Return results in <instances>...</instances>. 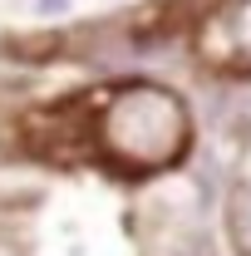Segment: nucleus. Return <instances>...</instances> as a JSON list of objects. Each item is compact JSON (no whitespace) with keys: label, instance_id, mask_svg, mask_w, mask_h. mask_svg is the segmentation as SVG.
I'll return each instance as SVG.
<instances>
[{"label":"nucleus","instance_id":"1","mask_svg":"<svg viewBox=\"0 0 251 256\" xmlns=\"http://www.w3.org/2000/svg\"><path fill=\"white\" fill-rule=\"evenodd\" d=\"M188 104L162 84H118L94 114V148L118 172H162L188 153Z\"/></svg>","mask_w":251,"mask_h":256},{"label":"nucleus","instance_id":"2","mask_svg":"<svg viewBox=\"0 0 251 256\" xmlns=\"http://www.w3.org/2000/svg\"><path fill=\"white\" fill-rule=\"evenodd\" d=\"M197 50L222 69H251V0H217L197 34Z\"/></svg>","mask_w":251,"mask_h":256},{"label":"nucleus","instance_id":"3","mask_svg":"<svg viewBox=\"0 0 251 256\" xmlns=\"http://www.w3.org/2000/svg\"><path fill=\"white\" fill-rule=\"evenodd\" d=\"M226 226L236 236L242 256H251V188H236L232 192V207H226Z\"/></svg>","mask_w":251,"mask_h":256},{"label":"nucleus","instance_id":"4","mask_svg":"<svg viewBox=\"0 0 251 256\" xmlns=\"http://www.w3.org/2000/svg\"><path fill=\"white\" fill-rule=\"evenodd\" d=\"M40 10H64V0H40Z\"/></svg>","mask_w":251,"mask_h":256}]
</instances>
